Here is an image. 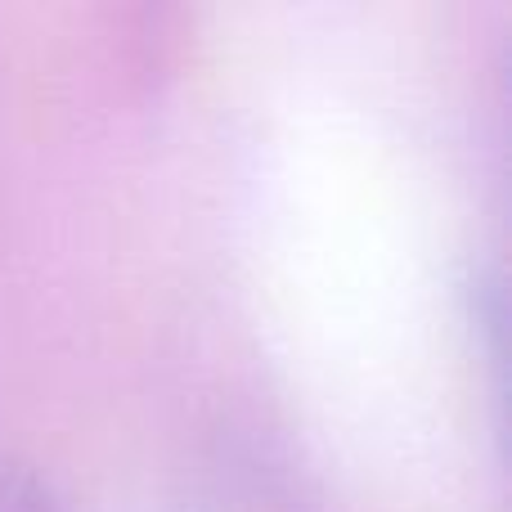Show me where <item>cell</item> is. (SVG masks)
Returning a JSON list of instances; mask_svg holds the SVG:
<instances>
[{
  "label": "cell",
  "instance_id": "6da1fadb",
  "mask_svg": "<svg viewBox=\"0 0 512 512\" xmlns=\"http://www.w3.org/2000/svg\"><path fill=\"white\" fill-rule=\"evenodd\" d=\"M0 512H68L59 486L32 463H0Z\"/></svg>",
  "mask_w": 512,
  "mask_h": 512
}]
</instances>
